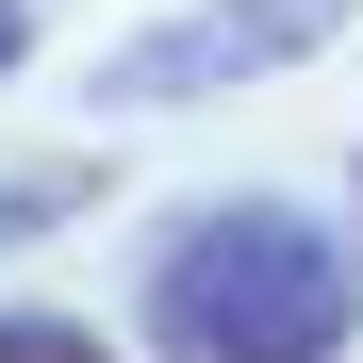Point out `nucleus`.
<instances>
[{"instance_id":"4","label":"nucleus","mask_w":363,"mask_h":363,"mask_svg":"<svg viewBox=\"0 0 363 363\" xmlns=\"http://www.w3.org/2000/svg\"><path fill=\"white\" fill-rule=\"evenodd\" d=\"M33 50H50V17H33V0H0V83H17Z\"/></svg>"},{"instance_id":"3","label":"nucleus","mask_w":363,"mask_h":363,"mask_svg":"<svg viewBox=\"0 0 363 363\" xmlns=\"http://www.w3.org/2000/svg\"><path fill=\"white\" fill-rule=\"evenodd\" d=\"M0 363H116L83 314H0Z\"/></svg>"},{"instance_id":"1","label":"nucleus","mask_w":363,"mask_h":363,"mask_svg":"<svg viewBox=\"0 0 363 363\" xmlns=\"http://www.w3.org/2000/svg\"><path fill=\"white\" fill-rule=\"evenodd\" d=\"M149 363H347L363 347V248L297 199H182L133 264Z\"/></svg>"},{"instance_id":"2","label":"nucleus","mask_w":363,"mask_h":363,"mask_svg":"<svg viewBox=\"0 0 363 363\" xmlns=\"http://www.w3.org/2000/svg\"><path fill=\"white\" fill-rule=\"evenodd\" d=\"M347 33V0H182V17H133L83 67L99 116H199V99H248L281 67H314V50Z\"/></svg>"},{"instance_id":"5","label":"nucleus","mask_w":363,"mask_h":363,"mask_svg":"<svg viewBox=\"0 0 363 363\" xmlns=\"http://www.w3.org/2000/svg\"><path fill=\"white\" fill-rule=\"evenodd\" d=\"M347 199H363V149H347Z\"/></svg>"}]
</instances>
